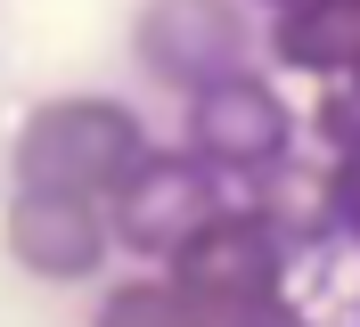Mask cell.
<instances>
[{"instance_id":"cell-1","label":"cell","mask_w":360,"mask_h":327,"mask_svg":"<svg viewBox=\"0 0 360 327\" xmlns=\"http://www.w3.org/2000/svg\"><path fill=\"white\" fill-rule=\"evenodd\" d=\"M148 131L123 98H49L17 123V180L66 196H115L139 172Z\"/></svg>"},{"instance_id":"cell-2","label":"cell","mask_w":360,"mask_h":327,"mask_svg":"<svg viewBox=\"0 0 360 327\" xmlns=\"http://www.w3.org/2000/svg\"><path fill=\"white\" fill-rule=\"evenodd\" d=\"M229 205H238V180L221 164H205L197 148H148L139 172L107 196V221H115V245H131L148 262H172Z\"/></svg>"},{"instance_id":"cell-3","label":"cell","mask_w":360,"mask_h":327,"mask_svg":"<svg viewBox=\"0 0 360 327\" xmlns=\"http://www.w3.org/2000/svg\"><path fill=\"white\" fill-rule=\"evenodd\" d=\"M246 17H238V0H148L131 17V58L148 82L180 90V98H197V90L229 82V74H246Z\"/></svg>"},{"instance_id":"cell-4","label":"cell","mask_w":360,"mask_h":327,"mask_svg":"<svg viewBox=\"0 0 360 327\" xmlns=\"http://www.w3.org/2000/svg\"><path fill=\"white\" fill-rule=\"evenodd\" d=\"M164 270H172V286H180L197 311H213V303H254V295H278V278H287V238L238 196V205L213 213L197 238L164 262Z\"/></svg>"},{"instance_id":"cell-5","label":"cell","mask_w":360,"mask_h":327,"mask_svg":"<svg viewBox=\"0 0 360 327\" xmlns=\"http://www.w3.org/2000/svg\"><path fill=\"white\" fill-rule=\"evenodd\" d=\"M188 148L205 164H221L229 180H246V172H262L270 155L295 148V115L262 74H229V82L188 98Z\"/></svg>"},{"instance_id":"cell-6","label":"cell","mask_w":360,"mask_h":327,"mask_svg":"<svg viewBox=\"0 0 360 327\" xmlns=\"http://www.w3.org/2000/svg\"><path fill=\"white\" fill-rule=\"evenodd\" d=\"M115 245V221L98 196H66V188H17L8 205V254L33 278H90Z\"/></svg>"},{"instance_id":"cell-7","label":"cell","mask_w":360,"mask_h":327,"mask_svg":"<svg viewBox=\"0 0 360 327\" xmlns=\"http://www.w3.org/2000/svg\"><path fill=\"white\" fill-rule=\"evenodd\" d=\"M254 213L287 238V254H319L328 238H344V213H336V164H311V155H270L262 172L238 180Z\"/></svg>"},{"instance_id":"cell-8","label":"cell","mask_w":360,"mask_h":327,"mask_svg":"<svg viewBox=\"0 0 360 327\" xmlns=\"http://www.w3.org/2000/svg\"><path fill=\"white\" fill-rule=\"evenodd\" d=\"M270 49H278V65L319 74V82L360 74V0H295V8H278Z\"/></svg>"},{"instance_id":"cell-9","label":"cell","mask_w":360,"mask_h":327,"mask_svg":"<svg viewBox=\"0 0 360 327\" xmlns=\"http://www.w3.org/2000/svg\"><path fill=\"white\" fill-rule=\"evenodd\" d=\"M98 327H205V311L180 295L172 278H123L98 303Z\"/></svg>"},{"instance_id":"cell-10","label":"cell","mask_w":360,"mask_h":327,"mask_svg":"<svg viewBox=\"0 0 360 327\" xmlns=\"http://www.w3.org/2000/svg\"><path fill=\"white\" fill-rule=\"evenodd\" d=\"M311 131L336 155H360V74H336V82H328V98L311 107Z\"/></svg>"},{"instance_id":"cell-11","label":"cell","mask_w":360,"mask_h":327,"mask_svg":"<svg viewBox=\"0 0 360 327\" xmlns=\"http://www.w3.org/2000/svg\"><path fill=\"white\" fill-rule=\"evenodd\" d=\"M205 327H311V319H303L287 295H254V303H213Z\"/></svg>"},{"instance_id":"cell-12","label":"cell","mask_w":360,"mask_h":327,"mask_svg":"<svg viewBox=\"0 0 360 327\" xmlns=\"http://www.w3.org/2000/svg\"><path fill=\"white\" fill-rule=\"evenodd\" d=\"M336 213H344V238H360V155H336Z\"/></svg>"},{"instance_id":"cell-13","label":"cell","mask_w":360,"mask_h":327,"mask_svg":"<svg viewBox=\"0 0 360 327\" xmlns=\"http://www.w3.org/2000/svg\"><path fill=\"white\" fill-rule=\"evenodd\" d=\"M278 8H295V0H278Z\"/></svg>"},{"instance_id":"cell-14","label":"cell","mask_w":360,"mask_h":327,"mask_svg":"<svg viewBox=\"0 0 360 327\" xmlns=\"http://www.w3.org/2000/svg\"><path fill=\"white\" fill-rule=\"evenodd\" d=\"M352 327H360V311H352Z\"/></svg>"}]
</instances>
